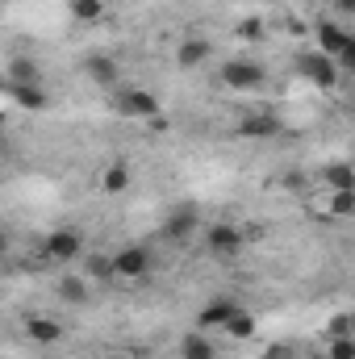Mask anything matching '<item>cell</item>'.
Listing matches in <instances>:
<instances>
[{
    "mask_svg": "<svg viewBox=\"0 0 355 359\" xmlns=\"http://www.w3.org/2000/svg\"><path fill=\"white\" fill-rule=\"evenodd\" d=\"M267 72L264 63H255V59H230V63H222V84L234 92H255L264 88Z\"/></svg>",
    "mask_w": 355,
    "mask_h": 359,
    "instance_id": "1",
    "label": "cell"
},
{
    "mask_svg": "<svg viewBox=\"0 0 355 359\" xmlns=\"http://www.w3.org/2000/svg\"><path fill=\"white\" fill-rule=\"evenodd\" d=\"M297 72H301L309 84H318V88H335V84H339V67H335V59L322 55V50H301V55H297Z\"/></svg>",
    "mask_w": 355,
    "mask_h": 359,
    "instance_id": "2",
    "label": "cell"
},
{
    "mask_svg": "<svg viewBox=\"0 0 355 359\" xmlns=\"http://www.w3.org/2000/svg\"><path fill=\"white\" fill-rule=\"evenodd\" d=\"M117 109L121 117H134V121H155L159 117V96L142 88H121L117 92Z\"/></svg>",
    "mask_w": 355,
    "mask_h": 359,
    "instance_id": "3",
    "label": "cell"
},
{
    "mask_svg": "<svg viewBox=\"0 0 355 359\" xmlns=\"http://www.w3.org/2000/svg\"><path fill=\"white\" fill-rule=\"evenodd\" d=\"M151 271V251L147 247H121L113 255V276L117 280H142Z\"/></svg>",
    "mask_w": 355,
    "mask_h": 359,
    "instance_id": "4",
    "label": "cell"
},
{
    "mask_svg": "<svg viewBox=\"0 0 355 359\" xmlns=\"http://www.w3.org/2000/svg\"><path fill=\"white\" fill-rule=\"evenodd\" d=\"M205 243H209V255H239L243 251V230H234L230 222H217V226H209V234H205Z\"/></svg>",
    "mask_w": 355,
    "mask_h": 359,
    "instance_id": "5",
    "label": "cell"
},
{
    "mask_svg": "<svg viewBox=\"0 0 355 359\" xmlns=\"http://www.w3.org/2000/svg\"><path fill=\"white\" fill-rule=\"evenodd\" d=\"M80 251H84V234H80V230H55V234H46V255H51V259L67 264V259H76Z\"/></svg>",
    "mask_w": 355,
    "mask_h": 359,
    "instance_id": "6",
    "label": "cell"
},
{
    "mask_svg": "<svg viewBox=\"0 0 355 359\" xmlns=\"http://www.w3.org/2000/svg\"><path fill=\"white\" fill-rule=\"evenodd\" d=\"M239 134L243 138H255V142L260 138H276L280 134V117L276 113H243L239 117Z\"/></svg>",
    "mask_w": 355,
    "mask_h": 359,
    "instance_id": "7",
    "label": "cell"
},
{
    "mask_svg": "<svg viewBox=\"0 0 355 359\" xmlns=\"http://www.w3.org/2000/svg\"><path fill=\"white\" fill-rule=\"evenodd\" d=\"M25 334H29V343H38V347H55V343L63 339V326H59L55 318L29 313V318H25Z\"/></svg>",
    "mask_w": 355,
    "mask_h": 359,
    "instance_id": "8",
    "label": "cell"
},
{
    "mask_svg": "<svg viewBox=\"0 0 355 359\" xmlns=\"http://www.w3.org/2000/svg\"><path fill=\"white\" fill-rule=\"evenodd\" d=\"M314 38H318V50L335 59V55L347 46V38H351V34H347L339 21H318V25H314Z\"/></svg>",
    "mask_w": 355,
    "mask_h": 359,
    "instance_id": "9",
    "label": "cell"
},
{
    "mask_svg": "<svg viewBox=\"0 0 355 359\" xmlns=\"http://www.w3.org/2000/svg\"><path fill=\"white\" fill-rule=\"evenodd\" d=\"M84 72H88L92 84H100V88H113V84L121 80V67H117V59H109V55H88V59H84Z\"/></svg>",
    "mask_w": 355,
    "mask_h": 359,
    "instance_id": "10",
    "label": "cell"
},
{
    "mask_svg": "<svg viewBox=\"0 0 355 359\" xmlns=\"http://www.w3.org/2000/svg\"><path fill=\"white\" fill-rule=\"evenodd\" d=\"M209 50H213V46H209L205 38H184L176 46V67H184V72H188V67H201V63L209 59Z\"/></svg>",
    "mask_w": 355,
    "mask_h": 359,
    "instance_id": "11",
    "label": "cell"
},
{
    "mask_svg": "<svg viewBox=\"0 0 355 359\" xmlns=\"http://www.w3.org/2000/svg\"><path fill=\"white\" fill-rule=\"evenodd\" d=\"M222 330H226V334H230L234 343H247V339H255V313L239 305V309H234V313L226 318V326H222Z\"/></svg>",
    "mask_w": 355,
    "mask_h": 359,
    "instance_id": "12",
    "label": "cell"
},
{
    "mask_svg": "<svg viewBox=\"0 0 355 359\" xmlns=\"http://www.w3.org/2000/svg\"><path fill=\"white\" fill-rule=\"evenodd\" d=\"M322 184H326L330 192H351L355 188L351 163H330V168H322Z\"/></svg>",
    "mask_w": 355,
    "mask_h": 359,
    "instance_id": "13",
    "label": "cell"
},
{
    "mask_svg": "<svg viewBox=\"0 0 355 359\" xmlns=\"http://www.w3.org/2000/svg\"><path fill=\"white\" fill-rule=\"evenodd\" d=\"M4 80H8V88H13V84H38V80H42V72H38V63H34V59H21V55H17V59L8 63Z\"/></svg>",
    "mask_w": 355,
    "mask_h": 359,
    "instance_id": "14",
    "label": "cell"
},
{
    "mask_svg": "<svg viewBox=\"0 0 355 359\" xmlns=\"http://www.w3.org/2000/svg\"><path fill=\"white\" fill-rule=\"evenodd\" d=\"M192 230H196V213H192V209H176V213L168 217V226H163V234H168L172 243H184Z\"/></svg>",
    "mask_w": 355,
    "mask_h": 359,
    "instance_id": "15",
    "label": "cell"
},
{
    "mask_svg": "<svg viewBox=\"0 0 355 359\" xmlns=\"http://www.w3.org/2000/svg\"><path fill=\"white\" fill-rule=\"evenodd\" d=\"M180 359H217V347L205 334H184L180 339Z\"/></svg>",
    "mask_w": 355,
    "mask_h": 359,
    "instance_id": "16",
    "label": "cell"
},
{
    "mask_svg": "<svg viewBox=\"0 0 355 359\" xmlns=\"http://www.w3.org/2000/svg\"><path fill=\"white\" fill-rule=\"evenodd\" d=\"M13 100H17L25 113L46 109V92H42V84H13Z\"/></svg>",
    "mask_w": 355,
    "mask_h": 359,
    "instance_id": "17",
    "label": "cell"
},
{
    "mask_svg": "<svg viewBox=\"0 0 355 359\" xmlns=\"http://www.w3.org/2000/svg\"><path fill=\"white\" fill-rule=\"evenodd\" d=\"M234 309H239L234 301H226V297H213V301L201 309V326H226V318H230Z\"/></svg>",
    "mask_w": 355,
    "mask_h": 359,
    "instance_id": "18",
    "label": "cell"
},
{
    "mask_svg": "<svg viewBox=\"0 0 355 359\" xmlns=\"http://www.w3.org/2000/svg\"><path fill=\"white\" fill-rule=\"evenodd\" d=\"M59 297H63L67 305H84V301H88V280H84V276H63V280H59Z\"/></svg>",
    "mask_w": 355,
    "mask_h": 359,
    "instance_id": "19",
    "label": "cell"
},
{
    "mask_svg": "<svg viewBox=\"0 0 355 359\" xmlns=\"http://www.w3.org/2000/svg\"><path fill=\"white\" fill-rule=\"evenodd\" d=\"M100 188H105L109 196H113V192H126V188H130V168H126V163H109L105 176H100Z\"/></svg>",
    "mask_w": 355,
    "mask_h": 359,
    "instance_id": "20",
    "label": "cell"
},
{
    "mask_svg": "<svg viewBox=\"0 0 355 359\" xmlns=\"http://www.w3.org/2000/svg\"><path fill=\"white\" fill-rule=\"evenodd\" d=\"M67 8H72L76 21H96L105 13V0H67Z\"/></svg>",
    "mask_w": 355,
    "mask_h": 359,
    "instance_id": "21",
    "label": "cell"
},
{
    "mask_svg": "<svg viewBox=\"0 0 355 359\" xmlns=\"http://www.w3.org/2000/svg\"><path fill=\"white\" fill-rule=\"evenodd\" d=\"M355 213V188L351 192H335L330 196V217H351Z\"/></svg>",
    "mask_w": 355,
    "mask_h": 359,
    "instance_id": "22",
    "label": "cell"
},
{
    "mask_svg": "<svg viewBox=\"0 0 355 359\" xmlns=\"http://www.w3.org/2000/svg\"><path fill=\"white\" fill-rule=\"evenodd\" d=\"M88 276L92 280H113V259L109 255H88Z\"/></svg>",
    "mask_w": 355,
    "mask_h": 359,
    "instance_id": "23",
    "label": "cell"
},
{
    "mask_svg": "<svg viewBox=\"0 0 355 359\" xmlns=\"http://www.w3.org/2000/svg\"><path fill=\"white\" fill-rule=\"evenodd\" d=\"M330 359H355V339L351 334H335V339H330Z\"/></svg>",
    "mask_w": 355,
    "mask_h": 359,
    "instance_id": "24",
    "label": "cell"
},
{
    "mask_svg": "<svg viewBox=\"0 0 355 359\" xmlns=\"http://www.w3.org/2000/svg\"><path fill=\"white\" fill-rule=\"evenodd\" d=\"M239 38H243V42H260V38H264V21H260V17H243V21H239Z\"/></svg>",
    "mask_w": 355,
    "mask_h": 359,
    "instance_id": "25",
    "label": "cell"
},
{
    "mask_svg": "<svg viewBox=\"0 0 355 359\" xmlns=\"http://www.w3.org/2000/svg\"><path fill=\"white\" fill-rule=\"evenodd\" d=\"M330 334H351V313H339V318L330 322Z\"/></svg>",
    "mask_w": 355,
    "mask_h": 359,
    "instance_id": "26",
    "label": "cell"
},
{
    "mask_svg": "<svg viewBox=\"0 0 355 359\" xmlns=\"http://www.w3.org/2000/svg\"><path fill=\"white\" fill-rule=\"evenodd\" d=\"M267 359H293V351H288V347H276V351H272Z\"/></svg>",
    "mask_w": 355,
    "mask_h": 359,
    "instance_id": "27",
    "label": "cell"
},
{
    "mask_svg": "<svg viewBox=\"0 0 355 359\" xmlns=\"http://www.w3.org/2000/svg\"><path fill=\"white\" fill-rule=\"evenodd\" d=\"M339 4V13H355V0H335Z\"/></svg>",
    "mask_w": 355,
    "mask_h": 359,
    "instance_id": "28",
    "label": "cell"
},
{
    "mask_svg": "<svg viewBox=\"0 0 355 359\" xmlns=\"http://www.w3.org/2000/svg\"><path fill=\"white\" fill-rule=\"evenodd\" d=\"M4 251H8V238H4V230H0V255H4Z\"/></svg>",
    "mask_w": 355,
    "mask_h": 359,
    "instance_id": "29",
    "label": "cell"
},
{
    "mask_svg": "<svg viewBox=\"0 0 355 359\" xmlns=\"http://www.w3.org/2000/svg\"><path fill=\"white\" fill-rule=\"evenodd\" d=\"M4 88H8V80H4V72H0V92H4Z\"/></svg>",
    "mask_w": 355,
    "mask_h": 359,
    "instance_id": "30",
    "label": "cell"
},
{
    "mask_svg": "<svg viewBox=\"0 0 355 359\" xmlns=\"http://www.w3.org/2000/svg\"><path fill=\"white\" fill-rule=\"evenodd\" d=\"M0 130H4V113H0Z\"/></svg>",
    "mask_w": 355,
    "mask_h": 359,
    "instance_id": "31",
    "label": "cell"
},
{
    "mask_svg": "<svg viewBox=\"0 0 355 359\" xmlns=\"http://www.w3.org/2000/svg\"><path fill=\"white\" fill-rule=\"evenodd\" d=\"M109 359H121V355H109Z\"/></svg>",
    "mask_w": 355,
    "mask_h": 359,
    "instance_id": "32",
    "label": "cell"
}]
</instances>
